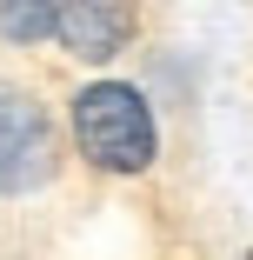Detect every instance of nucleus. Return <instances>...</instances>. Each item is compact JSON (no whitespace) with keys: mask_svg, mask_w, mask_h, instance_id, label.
<instances>
[{"mask_svg":"<svg viewBox=\"0 0 253 260\" xmlns=\"http://www.w3.org/2000/svg\"><path fill=\"white\" fill-rule=\"evenodd\" d=\"M67 147L100 180H147L160 167V107L140 80L93 74L67 93Z\"/></svg>","mask_w":253,"mask_h":260,"instance_id":"1","label":"nucleus"},{"mask_svg":"<svg viewBox=\"0 0 253 260\" xmlns=\"http://www.w3.org/2000/svg\"><path fill=\"white\" fill-rule=\"evenodd\" d=\"M133 40H140V14L114 0H67L54 20V47L80 67H114Z\"/></svg>","mask_w":253,"mask_h":260,"instance_id":"3","label":"nucleus"},{"mask_svg":"<svg viewBox=\"0 0 253 260\" xmlns=\"http://www.w3.org/2000/svg\"><path fill=\"white\" fill-rule=\"evenodd\" d=\"M60 167H67V147H60L54 107L40 100V87L0 74V200L47 193Z\"/></svg>","mask_w":253,"mask_h":260,"instance_id":"2","label":"nucleus"},{"mask_svg":"<svg viewBox=\"0 0 253 260\" xmlns=\"http://www.w3.org/2000/svg\"><path fill=\"white\" fill-rule=\"evenodd\" d=\"M54 20H60L54 0H7L0 7V40L7 47H54Z\"/></svg>","mask_w":253,"mask_h":260,"instance_id":"4","label":"nucleus"}]
</instances>
